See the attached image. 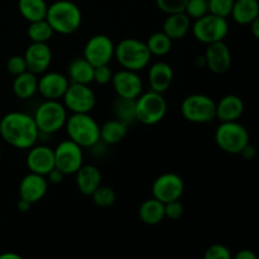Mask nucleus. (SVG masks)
<instances>
[{
    "instance_id": "obj_40",
    "label": "nucleus",
    "mask_w": 259,
    "mask_h": 259,
    "mask_svg": "<svg viewBox=\"0 0 259 259\" xmlns=\"http://www.w3.org/2000/svg\"><path fill=\"white\" fill-rule=\"evenodd\" d=\"M184 215V205L180 202V200L167 202L164 204V217L171 220H177Z\"/></svg>"
},
{
    "instance_id": "obj_33",
    "label": "nucleus",
    "mask_w": 259,
    "mask_h": 259,
    "mask_svg": "<svg viewBox=\"0 0 259 259\" xmlns=\"http://www.w3.org/2000/svg\"><path fill=\"white\" fill-rule=\"evenodd\" d=\"M91 197H93V201L96 206L106 209V207H110L115 204L116 194L111 187L99 186L95 190V192L91 195Z\"/></svg>"
},
{
    "instance_id": "obj_7",
    "label": "nucleus",
    "mask_w": 259,
    "mask_h": 259,
    "mask_svg": "<svg viewBox=\"0 0 259 259\" xmlns=\"http://www.w3.org/2000/svg\"><path fill=\"white\" fill-rule=\"evenodd\" d=\"M181 114L190 123H210L217 118V103L204 94H192L182 101Z\"/></svg>"
},
{
    "instance_id": "obj_20",
    "label": "nucleus",
    "mask_w": 259,
    "mask_h": 259,
    "mask_svg": "<svg viewBox=\"0 0 259 259\" xmlns=\"http://www.w3.org/2000/svg\"><path fill=\"white\" fill-rule=\"evenodd\" d=\"M174 68H172V66L169 63L161 61V62L153 63L149 67L148 80L151 90L163 94L164 91H167L171 88L172 82H174Z\"/></svg>"
},
{
    "instance_id": "obj_32",
    "label": "nucleus",
    "mask_w": 259,
    "mask_h": 259,
    "mask_svg": "<svg viewBox=\"0 0 259 259\" xmlns=\"http://www.w3.org/2000/svg\"><path fill=\"white\" fill-rule=\"evenodd\" d=\"M28 37L32 42L35 43H47L52 38L53 29L46 19L38 20V22L30 23L28 27Z\"/></svg>"
},
{
    "instance_id": "obj_46",
    "label": "nucleus",
    "mask_w": 259,
    "mask_h": 259,
    "mask_svg": "<svg viewBox=\"0 0 259 259\" xmlns=\"http://www.w3.org/2000/svg\"><path fill=\"white\" fill-rule=\"evenodd\" d=\"M0 259H23L17 253H3L0 254Z\"/></svg>"
},
{
    "instance_id": "obj_35",
    "label": "nucleus",
    "mask_w": 259,
    "mask_h": 259,
    "mask_svg": "<svg viewBox=\"0 0 259 259\" xmlns=\"http://www.w3.org/2000/svg\"><path fill=\"white\" fill-rule=\"evenodd\" d=\"M185 13L190 18L199 19L209 13V4L207 0H189L185 8Z\"/></svg>"
},
{
    "instance_id": "obj_16",
    "label": "nucleus",
    "mask_w": 259,
    "mask_h": 259,
    "mask_svg": "<svg viewBox=\"0 0 259 259\" xmlns=\"http://www.w3.org/2000/svg\"><path fill=\"white\" fill-rule=\"evenodd\" d=\"M24 60L28 71L40 75L48 70L52 62V51L47 43L32 42L25 50Z\"/></svg>"
},
{
    "instance_id": "obj_34",
    "label": "nucleus",
    "mask_w": 259,
    "mask_h": 259,
    "mask_svg": "<svg viewBox=\"0 0 259 259\" xmlns=\"http://www.w3.org/2000/svg\"><path fill=\"white\" fill-rule=\"evenodd\" d=\"M210 14L228 18L232 14L234 0H207Z\"/></svg>"
},
{
    "instance_id": "obj_28",
    "label": "nucleus",
    "mask_w": 259,
    "mask_h": 259,
    "mask_svg": "<svg viewBox=\"0 0 259 259\" xmlns=\"http://www.w3.org/2000/svg\"><path fill=\"white\" fill-rule=\"evenodd\" d=\"M139 219L147 225H157L164 219V204L157 199L146 200L142 202L138 210Z\"/></svg>"
},
{
    "instance_id": "obj_12",
    "label": "nucleus",
    "mask_w": 259,
    "mask_h": 259,
    "mask_svg": "<svg viewBox=\"0 0 259 259\" xmlns=\"http://www.w3.org/2000/svg\"><path fill=\"white\" fill-rule=\"evenodd\" d=\"M63 105L72 114L90 113L96 104L94 91L89 85L82 83H71L63 95Z\"/></svg>"
},
{
    "instance_id": "obj_4",
    "label": "nucleus",
    "mask_w": 259,
    "mask_h": 259,
    "mask_svg": "<svg viewBox=\"0 0 259 259\" xmlns=\"http://www.w3.org/2000/svg\"><path fill=\"white\" fill-rule=\"evenodd\" d=\"M65 126L71 141L82 148H91L100 142V126L89 113L72 114Z\"/></svg>"
},
{
    "instance_id": "obj_1",
    "label": "nucleus",
    "mask_w": 259,
    "mask_h": 259,
    "mask_svg": "<svg viewBox=\"0 0 259 259\" xmlns=\"http://www.w3.org/2000/svg\"><path fill=\"white\" fill-rule=\"evenodd\" d=\"M39 134L32 115L12 111L0 119V136L7 143L18 149L32 148L37 143Z\"/></svg>"
},
{
    "instance_id": "obj_39",
    "label": "nucleus",
    "mask_w": 259,
    "mask_h": 259,
    "mask_svg": "<svg viewBox=\"0 0 259 259\" xmlns=\"http://www.w3.org/2000/svg\"><path fill=\"white\" fill-rule=\"evenodd\" d=\"M113 71L110 70L109 65L99 66L94 68V82L99 85H108L113 80Z\"/></svg>"
},
{
    "instance_id": "obj_27",
    "label": "nucleus",
    "mask_w": 259,
    "mask_h": 259,
    "mask_svg": "<svg viewBox=\"0 0 259 259\" xmlns=\"http://www.w3.org/2000/svg\"><path fill=\"white\" fill-rule=\"evenodd\" d=\"M13 91L17 98L23 99V100L34 96L38 91L37 75L30 71H25V72L15 76L14 81H13Z\"/></svg>"
},
{
    "instance_id": "obj_11",
    "label": "nucleus",
    "mask_w": 259,
    "mask_h": 259,
    "mask_svg": "<svg viewBox=\"0 0 259 259\" xmlns=\"http://www.w3.org/2000/svg\"><path fill=\"white\" fill-rule=\"evenodd\" d=\"M115 55V45L110 37L105 34H96L86 42L83 47V56L86 61L94 67L109 65Z\"/></svg>"
},
{
    "instance_id": "obj_13",
    "label": "nucleus",
    "mask_w": 259,
    "mask_h": 259,
    "mask_svg": "<svg viewBox=\"0 0 259 259\" xmlns=\"http://www.w3.org/2000/svg\"><path fill=\"white\" fill-rule=\"evenodd\" d=\"M185 191V184L181 176L174 172L162 174L154 180L152 185V195L158 201L167 204L181 199Z\"/></svg>"
},
{
    "instance_id": "obj_41",
    "label": "nucleus",
    "mask_w": 259,
    "mask_h": 259,
    "mask_svg": "<svg viewBox=\"0 0 259 259\" xmlns=\"http://www.w3.org/2000/svg\"><path fill=\"white\" fill-rule=\"evenodd\" d=\"M239 154L243 157V158L247 159V161H252V159H254L255 156H257V149H255L254 146L248 143Z\"/></svg>"
},
{
    "instance_id": "obj_42",
    "label": "nucleus",
    "mask_w": 259,
    "mask_h": 259,
    "mask_svg": "<svg viewBox=\"0 0 259 259\" xmlns=\"http://www.w3.org/2000/svg\"><path fill=\"white\" fill-rule=\"evenodd\" d=\"M65 176L66 175H63L60 169H57L55 167V168L46 176V179H47L48 182H52V184H61V182L63 181V177Z\"/></svg>"
},
{
    "instance_id": "obj_19",
    "label": "nucleus",
    "mask_w": 259,
    "mask_h": 259,
    "mask_svg": "<svg viewBox=\"0 0 259 259\" xmlns=\"http://www.w3.org/2000/svg\"><path fill=\"white\" fill-rule=\"evenodd\" d=\"M70 86V80L58 72H47L38 78V91L46 100H58L63 98Z\"/></svg>"
},
{
    "instance_id": "obj_44",
    "label": "nucleus",
    "mask_w": 259,
    "mask_h": 259,
    "mask_svg": "<svg viewBox=\"0 0 259 259\" xmlns=\"http://www.w3.org/2000/svg\"><path fill=\"white\" fill-rule=\"evenodd\" d=\"M17 207H18V210H19V211L27 212V211H29L30 207H32V204H30V202H28V201H25V200L19 199V201H18V204H17Z\"/></svg>"
},
{
    "instance_id": "obj_15",
    "label": "nucleus",
    "mask_w": 259,
    "mask_h": 259,
    "mask_svg": "<svg viewBox=\"0 0 259 259\" xmlns=\"http://www.w3.org/2000/svg\"><path fill=\"white\" fill-rule=\"evenodd\" d=\"M111 83L119 98L137 99L143 91V82L137 72L124 68L114 73Z\"/></svg>"
},
{
    "instance_id": "obj_31",
    "label": "nucleus",
    "mask_w": 259,
    "mask_h": 259,
    "mask_svg": "<svg viewBox=\"0 0 259 259\" xmlns=\"http://www.w3.org/2000/svg\"><path fill=\"white\" fill-rule=\"evenodd\" d=\"M172 42L174 40L166 33L157 32L153 33L147 39L146 45L152 56H159V57H162V56H166L167 53H169V51L172 48Z\"/></svg>"
},
{
    "instance_id": "obj_10",
    "label": "nucleus",
    "mask_w": 259,
    "mask_h": 259,
    "mask_svg": "<svg viewBox=\"0 0 259 259\" xmlns=\"http://www.w3.org/2000/svg\"><path fill=\"white\" fill-rule=\"evenodd\" d=\"M55 166L63 175H75L83 164L82 147L71 139L62 141L55 149Z\"/></svg>"
},
{
    "instance_id": "obj_45",
    "label": "nucleus",
    "mask_w": 259,
    "mask_h": 259,
    "mask_svg": "<svg viewBox=\"0 0 259 259\" xmlns=\"http://www.w3.org/2000/svg\"><path fill=\"white\" fill-rule=\"evenodd\" d=\"M250 29H252V34L259 40V15L253 20L252 24H250Z\"/></svg>"
},
{
    "instance_id": "obj_38",
    "label": "nucleus",
    "mask_w": 259,
    "mask_h": 259,
    "mask_svg": "<svg viewBox=\"0 0 259 259\" xmlns=\"http://www.w3.org/2000/svg\"><path fill=\"white\" fill-rule=\"evenodd\" d=\"M204 259H233V257L230 250L225 245L214 244L207 248Z\"/></svg>"
},
{
    "instance_id": "obj_17",
    "label": "nucleus",
    "mask_w": 259,
    "mask_h": 259,
    "mask_svg": "<svg viewBox=\"0 0 259 259\" xmlns=\"http://www.w3.org/2000/svg\"><path fill=\"white\" fill-rule=\"evenodd\" d=\"M27 166L30 172L47 176L55 168V152L47 146H33L27 156Z\"/></svg>"
},
{
    "instance_id": "obj_43",
    "label": "nucleus",
    "mask_w": 259,
    "mask_h": 259,
    "mask_svg": "<svg viewBox=\"0 0 259 259\" xmlns=\"http://www.w3.org/2000/svg\"><path fill=\"white\" fill-rule=\"evenodd\" d=\"M233 259H258V257L253 250L243 249V250H239Z\"/></svg>"
},
{
    "instance_id": "obj_25",
    "label": "nucleus",
    "mask_w": 259,
    "mask_h": 259,
    "mask_svg": "<svg viewBox=\"0 0 259 259\" xmlns=\"http://www.w3.org/2000/svg\"><path fill=\"white\" fill-rule=\"evenodd\" d=\"M230 15L238 24L250 25L259 15V2L258 0H234Z\"/></svg>"
},
{
    "instance_id": "obj_2",
    "label": "nucleus",
    "mask_w": 259,
    "mask_h": 259,
    "mask_svg": "<svg viewBox=\"0 0 259 259\" xmlns=\"http://www.w3.org/2000/svg\"><path fill=\"white\" fill-rule=\"evenodd\" d=\"M46 20L55 33L67 35L77 32L82 23L80 8L70 0H57L47 9Z\"/></svg>"
},
{
    "instance_id": "obj_6",
    "label": "nucleus",
    "mask_w": 259,
    "mask_h": 259,
    "mask_svg": "<svg viewBox=\"0 0 259 259\" xmlns=\"http://www.w3.org/2000/svg\"><path fill=\"white\" fill-rule=\"evenodd\" d=\"M215 143L223 152L239 154L249 143L247 128L238 121H224L215 131Z\"/></svg>"
},
{
    "instance_id": "obj_36",
    "label": "nucleus",
    "mask_w": 259,
    "mask_h": 259,
    "mask_svg": "<svg viewBox=\"0 0 259 259\" xmlns=\"http://www.w3.org/2000/svg\"><path fill=\"white\" fill-rule=\"evenodd\" d=\"M189 0H156V4L162 12L167 14L185 12V8Z\"/></svg>"
},
{
    "instance_id": "obj_26",
    "label": "nucleus",
    "mask_w": 259,
    "mask_h": 259,
    "mask_svg": "<svg viewBox=\"0 0 259 259\" xmlns=\"http://www.w3.org/2000/svg\"><path fill=\"white\" fill-rule=\"evenodd\" d=\"M129 124L119 120V119H111L105 121L100 126V141L105 144L114 146L123 141L128 134Z\"/></svg>"
},
{
    "instance_id": "obj_9",
    "label": "nucleus",
    "mask_w": 259,
    "mask_h": 259,
    "mask_svg": "<svg viewBox=\"0 0 259 259\" xmlns=\"http://www.w3.org/2000/svg\"><path fill=\"white\" fill-rule=\"evenodd\" d=\"M229 32V24L227 18L218 17V15L207 13L204 17L196 19L192 25V34L196 40L204 45L223 42Z\"/></svg>"
},
{
    "instance_id": "obj_23",
    "label": "nucleus",
    "mask_w": 259,
    "mask_h": 259,
    "mask_svg": "<svg viewBox=\"0 0 259 259\" xmlns=\"http://www.w3.org/2000/svg\"><path fill=\"white\" fill-rule=\"evenodd\" d=\"M191 28V18L185 12L168 14L163 23V33L172 40L182 39Z\"/></svg>"
},
{
    "instance_id": "obj_30",
    "label": "nucleus",
    "mask_w": 259,
    "mask_h": 259,
    "mask_svg": "<svg viewBox=\"0 0 259 259\" xmlns=\"http://www.w3.org/2000/svg\"><path fill=\"white\" fill-rule=\"evenodd\" d=\"M113 111L115 119H119L126 124L134 123L137 121L136 99H125L118 96L113 104Z\"/></svg>"
},
{
    "instance_id": "obj_29",
    "label": "nucleus",
    "mask_w": 259,
    "mask_h": 259,
    "mask_svg": "<svg viewBox=\"0 0 259 259\" xmlns=\"http://www.w3.org/2000/svg\"><path fill=\"white\" fill-rule=\"evenodd\" d=\"M18 9L25 20L33 23L46 19L48 5L45 0H19Z\"/></svg>"
},
{
    "instance_id": "obj_24",
    "label": "nucleus",
    "mask_w": 259,
    "mask_h": 259,
    "mask_svg": "<svg viewBox=\"0 0 259 259\" xmlns=\"http://www.w3.org/2000/svg\"><path fill=\"white\" fill-rule=\"evenodd\" d=\"M94 66L83 57H76L67 67L68 80L71 83L90 85L94 82Z\"/></svg>"
},
{
    "instance_id": "obj_37",
    "label": "nucleus",
    "mask_w": 259,
    "mask_h": 259,
    "mask_svg": "<svg viewBox=\"0 0 259 259\" xmlns=\"http://www.w3.org/2000/svg\"><path fill=\"white\" fill-rule=\"evenodd\" d=\"M7 70L10 75L15 76L20 75V73L25 72L27 70V63H25L24 56H19L15 55L12 56L9 60L7 61Z\"/></svg>"
},
{
    "instance_id": "obj_21",
    "label": "nucleus",
    "mask_w": 259,
    "mask_h": 259,
    "mask_svg": "<svg viewBox=\"0 0 259 259\" xmlns=\"http://www.w3.org/2000/svg\"><path fill=\"white\" fill-rule=\"evenodd\" d=\"M244 113V103L242 98L234 94H229L217 103V119L224 121H238Z\"/></svg>"
},
{
    "instance_id": "obj_14",
    "label": "nucleus",
    "mask_w": 259,
    "mask_h": 259,
    "mask_svg": "<svg viewBox=\"0 0 259 259\" xmlns=\"http://www.w3.org/2000/svg\"><path fill=\"white\" fill-rule=\"evenodd\" d=\"M204 60L205 66L217 75H223L232 67V53L224 40L207 45Z\"/></svg>"
},
{
    "instance_id": "obj_5",
    "label": "nucleus",
    "mask_w": 259,
    "mask_h": 259,
    "mask_svg": "<svg viewBox=\"0 0 259 259\" xmlns=\"http://www.w3.org/2000/svg\"><path fill=\"white\" fill-rule=\"evenodd\" d=\"M167 114V101L163 94L149 90L136 99L137 121L144 125H156Z\"/></svg>"
},
{
    "instance_id": "obj_3",
    "label": "nucleus",
    "mask_w": 259,
    "mask_h": 259,
    "mask_svg": "<svg viewBox=\"0 0 259 259\" xmlns=\"http://www.w3.org/2000/svg\"><path fill=\"white\" fill-rule=\"evenodd\" d=\"M114 56L124 70L134 71V72L146 68L152 57L146 42H142L136 38H125L120 40L119 45L115 46Z\"/></svg>"
},
{
    "instance_id": "obj_18",
    "label": "nucleus",
    "mask_w": 259,
    "mask_h": 259,
    "mask_svg": "<svg viewBox=\"0 0 259 259\" xmlns=\"http://www.w3.org/2000/svg\"><path fill=\"white\" fill-rule=\"evenodd\" d=\"M48 191V181L46 176L29 172L22 179L19 184L20 199L35 204L46 196Z\"/></svg>"
},
{
    "instance_id": "obj_22",
    "label": "nucleus",
    "mask_w": 259,
    "mask_h": 259,
    "mask_svg": "<svg viewBox=\"0 0 259 259\" xmlns=\"http://www.w3.org/2000/svg\"><path fill=\"white\" fill-rule=\"evenodd\" d=\"M76 184L81 194L91 196L99 186H101V172L93 164H82L76 172Z\"/></svg>"
},
{
    "instance_id": "obj_47",
    "label": "nucleus",
    "mask_w": 259,
    "mask_h": 259,
    "mask_svg": "<svg viewBox=\"0 0 259 259\" xmlns=\"http://www.w3.org/2000/svg\"><path fill=\"white\" fill-rule=\"evenodd\" d=\"M0 157H2V149H0Z\"/></svg>"
},
{
    "instance_id": "obj_8",
    "label": "nucleus",
    "mask_w": 259,
    "mask_h": 259,
    "mask_svg": "<svg viewBox=\"0 0 259 259\" xmlns=\"http://www.w3.org/2000/svg\"><path fill=\"white\" fill-rule=\"evenodd\" d=\"M33 118L40 133L53 134L66 125L67 109L58 100H46L38 106Z\"/></svg>"
}]
</instances>
